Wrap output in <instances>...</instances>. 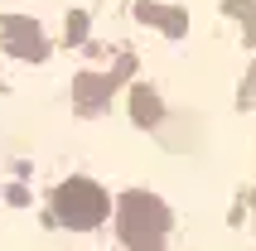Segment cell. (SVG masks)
I'll list each match as a JSON object with an SVG mask.
<instances>
[{"mask_svg": "<svg viewBox=\"0 0 256 251\" xmlns=\"http://www.w3.org/2000/svg\"><path fill=\"white\" fill-rule=\"evenodd\" d=\"M246 106V112H256V58H252V68H246V78H242V97H237Z\"/></svg>", "mask_w": 256, "mask_h": 251, "instance_id": "8", "label": "cell"}, {"mask_svg": "<svg viewBox=\"0 0 256 251\" xmlns=\"http://www.w3.org/2000/svg\"><path fill=\"white\" fill-rule=\"evenodd\" d=\"M116 237L126 251H164L170 246V227H174V212L170 203L150 188H126V194L116 198Z\"/></svg>", "mask_w": 256, "mask_h": 251, "instance_id": "1", "label": "cell"}, {"mask_svg": "<svg viewBox=\"0 0 256 251\" xmlns=\"http://www.w3.org/2000/svg\"><path fill=\"white\" fill-rule=\"evenodd\" d=\"M222 14L242 24V48H256V0H222Z\"/></svg>", "mask_w": 256, "mask_h": 251, "instance_id": "7", "label": "cell"}, {"mask_svg": "<svg viewBox=\"0 0 256 251\" xmlns=\"http://www.w3.org/2000/svg\"><path fill=\"white\" fill-rule=\"evenodd\" d=\"M0 48L10 58H24V63H44L48 58V39H44V29L29 14H0Z\"/></svg>", "mask_w": 256, "mask_h": 251, "instance_id": "4", "label": "cell"}, {"mask_svg": "<svg viewBox=\"0 0 256 251\" xmlns=\"http://www.w3.org/2000/svg\"><path fill=\"white\" fill-rule=\"evenodd\" d=\"M82 39H87V14H82V10H72V14H68V44L78 48Z\"/></svg>", "mask_w": 256, "mask_h": 251, "instance_id": "9", "label": "cell"}, {"mask_svg": "<svg viewBox=\"0 0 256 251\" xmlns=\"http://www.w3.org/2000/svg\"><path fill=\"white\" fill-rule=\"evenodd\" d=\"M112 194L102 188L97 179H87V174H72L54 188V222L72 227V232H92L112 218Z\"/></svg>", "mask_w": 256, "mask_h": 251, "instance_id": "2", "label": "cell"}, {"mask_svg": "<svg viewBox=\"0 0 256 251\" xmlns=\"http://www.w3.org/2000/svg\"><path fill=\"white\" fill-rule=\"evenodd\" d=\"M252 208H256V188H252Z\"/></svg>", "mask_w": 256, "mask_h": 251, "instance_id": "10", "label": "cell"}, {"mask_svg": "<svg viewBox=\"0 0 256 251\" xmlns=\"http://www.w3.org/2000/svg\"><path fill=\"white\" fill-rule=\"evenodd\" d=\"M136 20L150 24V29H160L164 39H184L188 34V10L164 5V0H140V5H136Z\"/></svg>", "mask_w": 256, "mask_h": 251, "instance_id": "5", "label": "cell"}, {"mask_svg": "<svg viewBox=\"0 0 256 251\" xmlns=\"http://www.w3.org/2000/svg\"><path fill=\"white\" fill-rule=\"evenodd\" d=\"M130 72H136V54H130V48L116 54L112 72H78V78H72V106L82 116H97L102 106H112V97L130 82Z\"/></svg>", "mask_w": 256, "mask_h": 251, "instance_id": "3", "label": "cell"}, {"mask_svg": "<svg viewBox=\"0 0 256 251\" xmlns=\"http://www.w3.org/2000/svg\"><path fill=\"white\" fill-rule=\"evenodd\" d=\"M130 121L140 126V130H155L164 121V97L150 82H130Z\"/></svg>", "mask_w": 256, "mask_h": 251, "instance_id": "6", "label": "cell"}]
</instances>
